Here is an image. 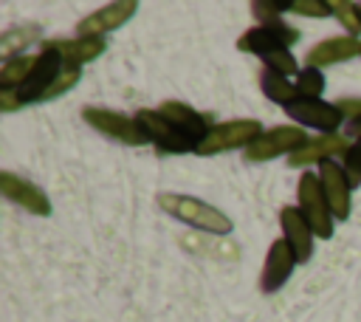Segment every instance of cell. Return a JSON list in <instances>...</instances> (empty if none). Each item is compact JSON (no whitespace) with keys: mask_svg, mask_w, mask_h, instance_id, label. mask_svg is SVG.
<instances>
[{"mask_svg":"<svg viewBox=\"0 0 361 322\" xmlns=\"http://www.w3.org/2000/svg\"><path fill=\"white\" fill-rule=\"evenodd\" d=\"M158 206L169 217H175L180 223H189V226H195L200 232H209V234H228L231 226H234L226 212H220L217 206H212L206 201H197L192 195L164 192V195H158Z\"/></svg>","mask_w":361,"mask_h":322,"instance_id":"6da1fadb","label":"cell"},{"mask_svg":"<svg viewBox=\"0 0 361 322\" xmlns=\"http://www.w3.org/2000/svg\"><path fill=\"white\" fill-rule=\"evenodd\" d=\"M257 136H262V124H259L257 119H231V121H220V124H212V130L206 133V138H203L200 147H197V155H214V153L248 147Z\"/></svg>","mask_w":361,"mask_h":322,"instance_id":"7a4b0ae2","label":"cell"},{"mask_svg":"<svg viewBox=\"0 0 361 322\" xmlns=\"http://www.w3.org/2000/svg\"><path fill=\"white\" fill-rule=\"evenodd\" d=\"M82 119L99 130L102 136L113 138V141H121V144H130V147H141L147 144V133L144 127L138 124V119H130L124 113H116V110H107V107H82Z\"/></svg>","mask_w":361,"mask_h":322,"instance_id":"3957f363","label":"cell"},{"mask_svg":"<svg viewBox=\"0 0 361 322\" xmlns=\"http://www.w3.org/2000/svg\"><path fill=\"white\" fill-rule=\"evenodd\" d=\"M299 212L307 217L310 229L316 237L327 240L333 234V212H330V203L324 198V189H322V181L313 175V172H302L299 178Z\"/></svg>","mask_w":361,"mask_h":322,"instance_id":"277c9868","label":"cell"},{"mask_svg":"<svg viewBox=\"0 0 361 322\" xmlns=\"http://www.w3.org/2000/svg\"><path fill=\"white\" fill-rule=\"evenodd\" d=\"M310 138L302 127H271V130H262V136H257L248 147H245V161L251 164H262V161H271L276 155H290L296 153L299 147H305Z\"/></svg>","mask_w":361,"mask_h":322,"instance_id":"5b68a950","label":"cell"},{"mask_svg":"<svg viewBox=\"0 0 361 322\" xmlns=\"http://www.w3.org/2000/svg\"><path fill=\"white\" fill-rule=\"evenodd\" d=\"M65 71V59L59 51L54 48H42L37 54V62H34V71L28 73V79L14 90L17 102L20 105H31V102H42L51 90V85L56 82V76Z\"/></svg>","mask_w":361,"mask_h":322,"instance_id":"8992f818","label":"cell"},{"mask_svg":"<svg viewBox=\"0 0 361 322\" xmlns=\"http://www.w3.org/2000/svg\"><path fill=\"white\" fill-rule=\"evenodd\" d=\"M135 119L144 127L147 138L158 150H164V153H192L195 150L197 153V141L189 133H183L178 124H172L169 119H164L158 110H138Z\"/></svg>","mask_w":361,"mask_h":322,"instance_id":"52a82bcc","label":"cell"},{"mask_svg":"<svg viewBox=\"0 0 361 322\" xmlns=\"http://www.w3.org/2000/svg\"><path fill=\"white\" fill-rule=\"evenodd\" d=\"M296 40H299V31L279 20V23H265V25L248 28L237 40V48L259 54V56H268V54H276V51H288V45H293Z\"/></svg>","mask_w":361,"mask_h":322,"instance_id":"ba28073f","label":"cell"},{"mask_svg":"<svg viewBox=\"0 0 361 322\" xmlns=\"http://www.w3.org/2000/svg\"><path fill=\"white\" fill-rule=\"evenodd\" d=\"M285 113H288L293 121L305 124V127L322 130L324 136L336 133V130L341 127V121H344V113L338 110V105H330V102H324V99H293V102L285 107Z\"/></svg>","mask_w":361,"mask_h":322,"instance_id":"9c48e42d","label":"cell"},{"mask_svg":"<svg viewBox=\"0 0 361 322\" xmlns=\"http://www.w3.org/2000/svg\"><path fill=\"white\" fill-rule=\"evenodd\" d=\"M0 192H3L11 203L23 206L25 212H31V215H37V217H48V215H51V201H48V195H45L37 184H31V181H25V178H20V175H14V172H0Z\"/></svg>","mask_w":361,"mask_h":322,"instance_id":"30bf717a","label":"cell"},{"mask_svg":"<svg viewBox=\"0 0 361 322\" xmlns=\"http://www.w3.org/2000/svg\"><path fill=\"white\" fill-rule=\"evenodd\" d=\"M293 266H296V254H293V249L288 246V240H285V237L274 240L271 249H268V254H265L262 271H259V288H262V294L279 291V288L288 282Z\"/></svg>","mask_w":361,"mask_h":322,"instance_id":"8fae6325","label":"cell"},{"mask_svg":"<svg viewBox=\"0 0 361 322\" xmlns=\"http://www.w3.org/2000/svg\"><path fill=\"white\" fill-rule=\"evenodd\" d=\"M319 181H322V189H324V198L330 203V212L336 220H347L350 217V178L344 172V167H338L336 161H324L319 164Z\"/></svg>","mask_w":361,"mask_h":322,"instance_id":"7c38bea8","label":"cell"},{"mask_svg":"<svg viewBox=\"0 0 361 322\" xmlns=\"http://www.w3.org/2000/svg\"><path fill=\"white\" fill-rule=\"evenodd\" d=\"M138 11V3L135 0H118V3H110L87 17H82L76 23V34L79 37H102L107 31H116L118 25H124L133 14Z\"/></svg>","mask_w":361,"mask_h":322,"instance_id":"4fadbf2b","label":"cell"},{"mask_svg":"<svg viewBox=\"0 0 361 322\" xmlns=\"http://www.w3.org/2000/svg\"><path fill=\"white\" fill-rule=\"evenodd\" d=\"M279 223H282V237L288 240V246L296 254V263H307L310 254H313V237H316L310 223H307V217L299 209L285 206L279 212Z\"/></svg>","mask_w":361,"mask_h":322,"instance_id":"5bb4252c","label":"cell"},{"mask_svg":"<svg viewBox=\"0 0 361 322\" xmlns=\"http://www.w3.org/2000/svg\"><path fill=\"white\" fill-rule=\"evenodd\" d=\"M350 144L344 136L338 133H330V136H319V138H310L305 147H299L296 153L288 155V164L290 167H307V164H324V161H333L336 153H344L347 155Z\"/></svg>","mask_w":361,"mask_h":322,"instance_id":"9a60e30c","label":"cell"},{"mask_svg":"<svg viewBox=\"0 0 361 322\" xmlns=\"http://www.w3.org/2000/svg\"><path fill=\"white\" fill-rule=\"evenodd\" d=\"M358 54H361V40H355V37H350V34H344V37H330V40H324V42H319V45H313V48L307 51V65L322 71L324 65L347 62V59H353V56H358Z\"/></svg>","mask_w":361,"mask_h":322,"instance_id":"2e32d148","label":"cell"},{"mask_svg":"<svg viewBox=\"0 0 361 322\" xmlns=\"http://www.w3.org/2000/svg\"><path fill=\"white\" fill-rule=\"evenodd\" d=\"M42 48H54L62 54V59L68 65H85V62H93L104 54V40L102 37H73V40H48L42 42Z\"/></svg>","mask_w":361,"mask_h":322,"instance_id":"e0dca14e","label":"cell"},{"mask_svg":"<svg viewBox=\"0 0 361 322\" xmlns=\"http://www.w3.org/2000/svg\"><path fill=\"white\" fill-rule=\"evenodd\" d=\"M155 110H158L164 119H169L172 124H178L183 133H189V136L197 141V147H200V141L206 138V133L212 130L209 119L200 116L197 110H192V107L183 105V102H164V105H158Z\"/></svg>","mask_w":361,"mask_h":322,"instance_id":"ac0fdd59","label":"cell"},{"mask_svg":"<svg viewBox=\"0 0 361 322\" xmlns=\"http://www.w3.org/2000/svg\"><path fill=\"white\" fill-rule=\"evenodd\" d=\"M259 88L271 102H276L282 107H288L293 99H299L296 96V82H288V76H282L276 71H268V68L259 71Z\"/></svg>","mask_w":361,"mask_h":322,"instance_id":"d6986e66","label":"cell"},{"mask_svg":"<svg viewBox=\"0 0 361 322\" xmlns=\"http://www.w3.org/2000/svg\"><path fill=\"white\" fill-rule=\"evenodd\" d=\"M34 62H37V56H31V54H23V56H14V59L3 62V68H0V90H17L28 79V73L34 71Z\"/></svg>","mask_w":361,"mask_h":322,"instance_id":"ffe728a7","label":"cell"},{"mask_svg":"<svg viewBox=\"0 0 361 322\" xmlns=\"http://www.w3.org/2000/svg\"><path fill=\"white\" fill-rule=\"evenodd\" d=\"M37 34H39L37 25H25V28H11V31H6V34L0 37V54H3V59L8 62V59H14V56H23V48H25L28 42H34Z\"/></svg>","mask_w":361,"mask_h":322,"instance_id":"44dd1931","label":"cell"},{"mask_svg":"<svg viewBox=\"0 0 361 322\" xmlns=\"http://www.w3.org/2000/svg\"><path fill=\"white\" fill-rule=\"evenodd\" d=\"M322 90H324V76L319 68H302L296 73V96L299 99H322Z\"/></svg>","mask_w":361,"mask_h":322,"instance_id":"7402d4cb","label":"cell"},{"mask_svg":"<svg viewBox=\"0 0 361 322\" xmlns=\"http://www.w3.org/2000/svg\"><path fill=\"white\" fill-rule=\"evenodd\" d=\"M330 6H333V17H338V20H341V25L350 31V37H355V34L361 31V17H358L355 3L336 0V3H330Z\"/></svg>","mask_w":361,"mask_h":322,"instance_id":"603a6c76","label":"cell"},{"mask_svg":"<svg viewBox=\"0 0 361 322\" xmlns=\"http://www.w3.org/2000/svg\"><path fill=\"white\" fill-rule=\"evenodd\" d=\"M262 65H265L268 71L282 73V76L299 73V65H296V59L290 56V51H276V54H268V56H262Z\"/></svg>","mask_w":361,"mask_h":322,"instance_id":"cb8c5ba5","label":"cell"},{"mask_svg":"<svg viewBox=\"0 0 361 322\" xmlns=\"http://www.w3.org/2000/svg\"><path fill=\"white\" fill-rule=\"evenodd\" d=\"M251 11H254V17H259V25L279 23V14L282 11H290V3H265V0H257V3H251Z\"/></svg>","mask_w":361,"mask_h":322,"instance_id":"d4e9b609","label":"cell"},{"mask_svg":"<svg viewBox=\"0 0 361 322\" xmlns=\"http://www.w3.org/2000/svg\"><path fill=\"white\" fill-rule=\"evenodd\" d=\"M290 11L305 14V17H330L333 6L324 0H290Z\"/></svg>","mask_w":361,"mask_h":322,"instance_id":"484cf974","label":"cell"},{"mask_svg":"<svg viewBox=\"0 0 361 322\" xmlns=\"http://www.w3.org/2000/svg\"><path fill=\"white\" fill-rule=\"evenodd\" d=\"M344 172L353 186L361 184V138H355V144H350V150L344 155Z\"/></svg>","mask_w":361,"mask_h":322,"instance_id":"4316f807","label":"cell"},{"mask_svg":"<svg viewBox=\"0 0 361 322\" xmlns=\"http://www.w3.org/2000/svg\"><path fill=\"white\" fill-rule=\"evenodd\" d=\"M0 107L8 113V110H17L20 107V102H17V96H14V90H0Z\"/></svg>","mask_w":361,"mask_h":322,"instance_id":"83f0119b","label":"cell"},{"mask_svg":"<svg viewBox=\"0 0 361 322\" xmlns=\"http://www.w3.org/2000/svg\"><path fill=\"white\" fill-rule=\"evenodd\" d=\"M350 133L361 138V119H355V121H350Z\"/></svg>","mask_w":361,"mask_h":322,"instance_id":"f1b7e54d","label":"cell"},{"mask_svg":"<svg viewBox=\"0 0 361 322\" xmlns=\"http://www.w3.org/2000/svg\"><path fill=\"white\" fill-rule=\"evenodd\" d=\"M355 8H358V17H361V3H355Z\"/></svg>","mask_w":361,"mask_h":322,"instance_id":"f546056e","label":"cell"}]
</instances>
